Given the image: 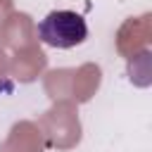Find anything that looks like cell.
Listing matches in <instances>:
<instances>
[{
  "label": "cell",
  "mask_w": 152,
  "mask_h": 152,
  "mask_svg": "<svg viewBox=\"0 0 152 152\" xmlns=\"http://www.w3.org/2000/svg\"><path fill=\"white\" fill-rule=\"evenodd\" d=\"M38 38L57 50H71L88 38V24L78 12L52 10L38 24Z\"/></svg>",
  "instance_id": "1"
}]
</instances>
